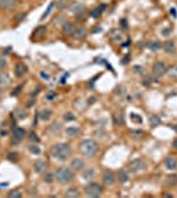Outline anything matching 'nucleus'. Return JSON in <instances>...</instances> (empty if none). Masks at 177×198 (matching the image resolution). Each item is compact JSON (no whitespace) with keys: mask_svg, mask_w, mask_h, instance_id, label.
<instances>
[{"mask_svg":"<svg viewBox=\"0 0 177 198\" xmlns=\"http://www.w3.org/2000/svg\"><path fill=\"white\" fill-rule=\"evenodd\" d=\"M71 152H73L71 147L69 144H66V143H57V144H54L50 149L52 156L56 158V160H60V161L68 160L71 156Z\"/></svg>","mask_w":177,"mask_h":198,"instance_id":"nucleus-1","label":"nucleus"},{"mask_svg":"<svg viewBox=\"0 0 177 198\" xmlns=\"http://www.w3.org/2000/svg\"><path fill=\"white\" fill-rule=\"evenodd\" d=\"M54 180L61 185H69L74 181V172L71 168L61 167L54 172Z\"/></svg>","mask_w":177,"mask_h":198,"instance_id":"nucleus-2","label":"nucleus"},{"mask_svg":"<svg viewBox=\"0 0 177 198\" xmlns=\"http://www.w3.org/2000/svg\"><path fill=\"white\" fill-rule=\"evenodd\" d=\"M98 149H99V144L93 139H85L79 144V151L86 157H93L94 155H97Z\"/></svg>","mask_w":177,"mask_h":198,"instance_id":"nucleus-3","label":"nucleus"},{"mask_svg":"<svg viewBox=\"0 0 177 198\" xmlns=\"http://www.w3.org/2000/svg\"><path fill=\"white\" fill-rule=\"evenodd\" d=\"M102 194H103V186L101 184L90 182L88 185L85 186V196L86 197L97 198V197H101Z\"/></svg>","mask_w":177,"mask_h":198,"instance_id":"nucleus-4","label":"nucleus"},{"mask_svg":"<svg viewBox=\"0 0 177 198\" xmlns=\"http://www.w3.org/2000/svg\"><path fill=\"white\" fill-rule=\"evenodd\" d=\"M128 167H130V170L132 173H140V172H144L147 169V164L143 158H134L132 161H130Z\"/></svg>","mask_w":177,"mask_h":198,"instance_id":"nucleus-5","label":"nucleus"},{"mask_svg":"<svg viewBox=\"0 0 177 198\" xmlns=\"http://www.w3.org/2000/svg\"><path fill=\"white\" fill-rule=\"evenodd\" d=\"M25 135L26 132L23 127H15L13 131H12V143H15V144H19L20 141H23L25 139Z\"/></svg>","mask_w":177,"mask_h":198,"instance_id":"nucleus-6","label":"nucleus"},{"mask_svg":"<svg viewBox=\"0 0 177 198\" xmlns=\"http://www.w3.org/2000/svg\"><path fill=\"white\" fill-rule=\"evenodd\" d=\"M115 174L114 172H111V170H104V172L102 173V182L104 185L107 186H112L115 184Z\"/></svg>","mask_w":177,"mask_h":198,"instance_id":"nucleus-7","label":"nucleus"},{"mask_svg":"<svg viewBox=\"0 0 177 198\" xmlns=\"http://www.w3.org/2000/svg\"><path fill=\"white\" fill-rule=\"evenodd\" d=\"M153 75L155 77H163L165 73H167V65H165V62H161L159 61L153 65Z\"/></svg>","mask_w":177,"mask_h":198,"instance_id":"nucleus-8","label":"nucleus"},{"mask_svg":"<svg viewBox=\"0 0 177 198\" xmlns=\"http://www.w3.org/2000/svg\"><path fill=\"white\" fill-rule=\"evenodd\" d=\"M75 29H77V26L74 25V23H71V21H66V23H64V25H62V35L70 37V36L74 35Z\"/></svg>","mask_w":177,"mask_h":198,"instance_id":"nucleus-9","label":"nucleus"},{"mask_svg":"<svg viewBox=\"0 0 177 198\" xmlns=\"http://www.w3.org/2000/svg\"><path fill=\"white\" fill-rule=\"evenodd\" d=\"M28 73V66H26L24 62H17L15 66V74L17 78H23L25 77V74Z\"/></svg>","mask_w":177,"mask_h":198,"instance_id":"nucleus-10","label":"nucleus"},{"mask_svg":"<svg viewBox=\"0 0 177 198\" xmlns=\"http://www.w3.org/2000/svg\"><path fill=\"white\" fill-rule=\"evenodd\" d=\"M46 167H48V164H46V161L44 160V158H38V160L35 163V165H33V168H35V172L38 173V174L45 172Z\"/></svg>","mask_w":177,"mask_h":198,"instance_id":"nucleus-11","label":"nucleus"},{"mask_svg":"<svg viewBox=\"0 0 177 198\" xmlns=\"http://www.w3.org/2000/svg\"><path fill=\"white\" fill-rule=\"evenodd\" d=\"M70 11L73 12V15H75V16H78V17H81V16L85 13V5H84V4H81V3H74L73 5H71Z\"/></svg>","mask_w":177,"mask_h":198,"instance_id":"nucleus-12","label":"nucleus"},{"mask_svg":"<svg viewBox=\"0 0 177 198\" xmlns=\"http://www.w3.org/2000/svg\"><path fill=\"white\" fill-rule=\"evenodd\" d=\"M17 4V0H0V8L2 9H13Z\"/></svg>","mask_w":177,"mask_h":198,"instance_id":"nucleus-13","label":"nucleus"},{"mask_svg":"<svg viewBox=\"0 0 177 198\" xmlns=\"http://www.w3.org/2000/svg\"><path fill=\"white\" fill-rule=\"evenodd\" d=\"M70 168L73 169V170H82V169L85 168V163H84V160H81V158L75 157V158H73V160H71Z\"/></svg>","mask_w":177,"mask_h":198,"instance_id":"nucleus-14","label":"nucleus"},{"mask_svg":"<svg viewBox=\"0 0 177 198\" xmlns=\"http://www.w3.org/2000/svg\"><path fill=\"white\" fill-rule=\"evenodd\" d=\"M87 35V29L85 28V26H79V28H77L73 37L75 38V40H82V38H85Z\"/></svg>","mask_w":177,"mask_h":198,"instance_id":"nucleus-15","label":"nucleus"},{"mask_svg":"<svg viewBox=\"0 0 177 198\" xmlns=\"http://www.w3.org/2000/svg\"><path fill=\"white\" fill-rule=\"evenodd\" d=\"M163 49L165 50V53H168V54H172V53H175V50H176L175 41H170V40L165 41V42L163 44Z\"/></svg>","mask_w":177,"mask_h":198,"instance_id":"nucleus-16","label":"nucleus"},{"mask_svg":"<svg viewBox=\"0 0 177 198\" xmlns=\"http://www.w3.org/2000/svg\"><path fill=\"white\" fill-rule=\"evenodd\" d=\"M130 180V176H128V172L126 169H120L119 173H118V181L120 184H127Z\"/></svg>","mask_w":177,"mask_h":198,"instance_id":"nucleus-17","label":"nucleus"},{"mask_svg":"<svg viewBox=\"0 0 177 198\" xmlns=\"http://www.w3.org/2000/svg\"><path fill=\"white\" fill-rule=\"evenodd\" d=\"M46 32H48L46 26H44V25L37 26V28L35 29V33H33V37H36V38H42L44 36H46Z\"/></svg>","mask_w":177,"mask_h":198,"instance_id":"nucleus-18","label":"nucleus"},{"mask_svg":"<svg viewBox=\"0 0 177 198\" xmlns=\"http://www.w3.org/2000/svg\"><path fill=\"white\" fill-rule=\"evenodd\" d=\"M165 167H167L168 169L170 170H173L177 168V158L176 157H172V156H169L165 158Z\"/></svg>","mask_w":177,"mask_h":198,"instance_id":"nucleus-19","label":"nucleus"},{"mask_svg":"<svg viewBox=\"0 0 177 198\" xmlns=\"http://www.w3.org/2000/svg\"><path fill=\"white\" fill-rule=\"evenodd\" d=\"M66 132V135L70 136V137H75V136H78L81 134V128L79 127H75V125H73V127H68L65 130Z\"/></svg>","mask_w":177,"mask_h":198,"instance_id":"nucleus-20","label":"nucleus"},{"mask_svg":"<svg viewBox=\"0 0 177 198\" xmlns=\"http://www.w3.org/2000/svg\"><path fill=\"white\" fill-rule=\"evenodd\" d=\"M11 82V78L8 77V74L3 73V71H0V89H3V87H7Z\"/></svg>","mask_w":177,"mask_h":198,"instance_id":"nucleus-21","label":"nucleus"},{"mask_svg":"<svg viewBox=\"0 0 177 198\" xmlns=\"http://www.w3.org/2000/svg\"><path fill=\"white\" fill-rule=\"evenodd\" d=\"M65 197H69V198H78L81 197V193H79V190L77 189V188H70L65 191Z\"/></svg>","mask_w":177,"mask_h":198,"instance_id":"nucleus-22","label":"nucleus"},{"mask_svg":"<svg viewBox=\"0 0 177 198\" xmlns=\"http://www.w3.org/2000/svg\"><path fill=\"white\" fill-rule=\"evenodd\" d=\"M104 9H106V4H101V5H98L95 9H93L90 15L93 16V17H98V16H101L103 13Z\"/></svg>","mask_w":177,"mask_h":198,"instance_id":"nucleus-23","label":"nucleus"},{"mask_svg":"<svg viewBox=\"0 0 177 198\" xmlns=\"http://www.w3.org/2000/svg\"><path fill=\"white\" fill-rule=\"evenodd\" d=\"M13 114H15V116H16V119H17V120H24V119H26V116H28L26 111H25V110H23V108L15 110Z\"/></svg>","mask_w":177,"mask_h":198,"instance_id":"nucleus-24","label":"nucleus"},{"mask_svg":"<svg viewBox=\"0 0 177 198\" xmlns=\"http://www.w3.org/2000/svg\"><path fill=\"white\" fill-rule=\"evenodd\" d=\"M52 110H42V111L40 112V114H38V116H40V119L41 120H45V122H46V120H49V119H50L52 118Z\"/></svg>","mask_w":177,"mask_h":198,"instance_id":"nucleus-25","label":"nucleus"},{"mask_svg":"<svg viewBox=\"0 0 177 198\" xmlns=\"http://www.w3.org/2000/svg\"><path fill=\"white\" fill-rule=\"evenodd\" d=\"M94 176H95V170H94L93 168L86 169L85 172L82 173V177H84V180H93Z\"/></svg>","mask_w":177,"mask_h":198,"instance_id":"nucleus-26","label":"nucleus"},{"mask_svg":"<svg viewBox=\"0 0 177 198\" xmlns=\"http://www.w3.org/2000/svg\"><path fill=\"white\" fill-rule=\"evenodd\" d=\"M110 38H111L112 41H120V40H122V33H120V31L112 29L111 32H110Z\"/></svg>","mask_w":177,"mask_h":198,"instance_id":"nucleus-27","label":"nucleus"},{"mask_svg":"<svg viewBox=\"0 0 177 198\" xmlns=\"http://www.w3.org/2000/svg\"><path fill=\"white\" fill-rule=\"evenodd\" d=\"M149 123H151V125L155 128V127H159V125L161 124V120H160V118L156 116V115H152V116L149 118Z\"/></svg>","mask_w":177,"mask_h":198,"instance_id":"nucleus-28","label":"nucleus"},{"mask_svg":"<svg viewBox=\"0 0 177 198\" xmlns=\"http://www.w3.org/2000/svg\"><path fill=\"white\" fill-rule=\"evenodd\" d=\"M28 149H29V152L32 153V155H40V153H41L40 147H38V145L36 144V143H33V144H31Z\"/></svg>","mask_w":177,"mask_h":198,"instance_id":"nucleus-29","label":"nucleus"},{"mask_svg":"<svg viewBox=\"0 0 177 198\" xmlns=\"http://www.w3.org/2000/svg\"><path fill=\"white\" fill-rule=\"evenodd\" d=\"M161 46L163 45H161V42H160V41H151L148 44V48L151 49V50H159Z\"/></svg>","mask_w":177,"mask_h":198,"instance_id":"nucleus-30","label":"nucleus"},{"mask_svg":"<svg viewBox=\"0 0 177 198\" xmlns=\"http://www.w3.org/2000/svg\"><path fill=\"white\" fill-rule=\"evenodd\" d=\"M8 197H9V198H21V197H23V193H21L19 189L11 190L9 193H8Z\"/></svg>","mask_w":177,"mask_h":198,"instance_id":"nucleus-31","label":"nucleus"},{"mask_svg":"<svg viewBox=\"0 0 177 198\" xmlns=\"http://www.w3.org/2000/svg\"><path fill=\"white\" fill-rule=\"evenodd\" d=\"M177 184V176H168L167 177V185H169V186H173V185H176Z\"/></svg>","mask_w":177,"mask_h":198,"instance_id":"nucleus-32","label":"nucleus"},{"mask_svg":"<svg viewBox=\"0 0 177 198\" xmlns=\"http://www.w3.org/2000/svg\"><path fill=\"white\" fill-rule=\"evenodd\" d=\"M131 136L134 137V139H140V137L144 136V132L143 131H134V132H131Z\"/></svg>","mask_w":177,"mask_h":198,"instance_id":"nucleus-33","label":"nucleus"},{"mask_svg":"<svg viewBox=\"0 0 177 198\" xmlns=\"http://www.w3.org/2000/svg\"><path fill=\"white\" fill-rule=\"evenodd\" d=\"M64 119L66 122H71V120H75V116H74V114H71V112H66L64 115Z\"/></svg>","mask_w":177,"mask_h":198,"instance_id":"nucleus-34","label":"nucleus"},{"mask_svg":"<svg viewBox=\"0 0 177 198\" xmlns=\"http://www.w3.org/2000/svg\"><path fill=\"white\" fill-rule=\"evenodd\" d=\"M8 160L9 161H17L19 160V153H16V152L9 153V155H8Z\"/></svg>","mask_w":177,"mask_h":198,"instance_id":"nucleus-35","label":"nucleus"},{"mask_svg":"<svg viewBox=\"0 0 177 198\" xmlns=\"http://www.w3.org/2000/svg\"><path fill=\"white\" fill-rule=\"evenodd\" d=\"M29 139H31V141H33V143H38V135L36 134L35 131H32L31 134H29Z\"/></svg>","mask_w":177,"mask_h":198,"instance_id":"nucleus-36","label":"nucleus"},{"mask_svg":"<svg viewBox=\"0 0 177 198\" xmlns=\"http://www.w3.org/2000/svg\"><path fill=\"white\" fill-rule=\"evenodd\" d=\"M45 98H46V101H53V99L57 98V94H56L54 91H49L48 94L45 95Z\"/></svg>","mask_w":177,"mask_h":198,"instance_id":"nucleus-37","label":"nucleus"},{"mask_svg":"<svg viewBox=\"0 0 177 198\" xmlns=\"http://www.w3.org/2000/svg\"><path fill=\"white\" fill-rule=\"evenodd\" d=\"M53 5H54V3L52 2L50 4H49V7H48V9L45 11V13H44V15L41 16V20H44V19H45V17H46V16H49V13H50V11H52V8H53Z\"/></svg>","mask_w":177,"mask_h":198,"instance_id":"nucleus-38","label":"nucleus"},{"mask_svg":"<svg viewBox=\"0 0 177 198\" xmlns=\"http://www.w3.org/2000/svg\"><path fill=\"white\" fill-rule=\"evenodd\" d=\"M54 181V174H52V173H48L46 176H45V182H48V184H52Z\"/></svg>","mask_w":177,"mask_h":198,"instance_id":"nucleus-39","label":"nucleus"},{"mask_svg":"<svg viewBox=\"0 0 177 198\" xmlns=\"http://www.w3.org/2000/svg\"><path fill=\"white\" fill-rule=\"evenodd\" d=\"M168 73H169V75L172 77V78H177V66H173V68L170 69Z\"/></svg>","mask_w":177,"mask_h":198,"instance_id":"nucleus-40","label":"nucleus"},{"mask_svg":"<svg viewBox=\"0 0 177 198\" xmlns=\"http://www.w3.org/2000/svg\"><path fill=\"white\" fill-rule=\"evenodd\" d=\"M115 120H117V124H123L124 123V118H123V115H117L115 116Z\"/></svg>","mask_w":177,"mask_h":198,"instance_id":"nucleus-41","label":"nucleus"},{"mask_svg":"<svg viewBox=\"0 0 177 198\" xmlns=\"http://www.w3.org/2000/svg\"><path fill=\"white\" fill-rule=\"evenodd\" d=\"M131 119L135 123H141V118H139V115H136V114H131Z\"/></svg>","mask_w":177,"mask_h":198,"instance_id":"nucleus-42","label":"nucleus"},{"mask_svg":"<svg viewBox=\"0 0 177 198\" xmlns=\"http://www.w3.org/2000/svg\"><path fill=\"white\" fill-rule=\"evenodd\" d=\"M60 4H58V9H64L65 7H68V3H66V0H58Z\"/></svg>","mask_w":177,"mask_h":198,"instance_id":"nucleus-43","label":"nucleus"},{"mask_svg":"<svg viewBox=\"0 0 177 198\" xmlns=\"http://www.w3.org/2000/svg\"><path fill=\"white\" fill-rule=\"evenodd\" d=\"M61 130V124L60 123H54L53 125H52V127H50V131H60Z\"/></svg>","mask_w":177,"mask_h":198,"instance_id":"nucleus-44","label":"nucleus"},{"mask_svg":"<svg viewBox=\"0 0 177 198\" xmlns=\"http://www.w3.org/2000/svg\"><path fill=\"white\" fill-rule=\"evenodd\" d=\"M5 68H7V61L4 58H0V70H3Z\"/></svg>","mask_w":177,"mask_h":198,"instance_id":"nucleus-45","label":"nucleus"},{"mask_svg":"<svg viewBox=\"0 0 177 198\" xmlns=\"http://www.w3.org/2000/svg\"><path fill=\"white\" fill-rule=\"evenodd\" d=\"M161 35H163V36H169V35H170V28L163 29V31H161Z\"/></svg>","mask_w":177,"mask_h":198,"instance_id":"nucleus-46","label":"nucleus"},{"mask_svg":"<svg viewBox=\"0 0 177 198\" xmlns=\"http://www.w3.org/2000/svg\"><path fill=\"white\" fill-rule=\"evenodd\" d=\"M40 77H41V78L42 79H49V75H48V73H45V71H41V73H40Z\"/></svg>","mask_w":177,"mask_h":198,"instance_id":"nucleus-47","label":"nucleus"},{"mask_svg":"<svg viewBox=\"0 0 177 198\" xmlns=\"http://www.w3.org/2000/svg\"><path fill=\"white\" fill-rule=\"evenodd\" d=\"M128 59H130V57H128V56H126L123 59H122V64H123V65H127V62H128Z\"/></svg>","mask_w":177,"mask_h":198,"instance_id":"nucleus-48","label":"nucleus"},{"mask_svg":"<svg viewBox=\"0 0 177 198\" xmlns=\"http://www.w3.org/2000/svg\"><path fill=\"white\" fill-rule=\"evenodd\" d=\"M120 24H122V28H127V23H126V20H120Z\"/></svg>","mask_w":177,"mask_h":198,"instance_id":"nucleus-49","label":"nucleus"},{"mask_svg":"<svg viewBox=\"0 0 177 198\" xmlns=\"http://www.w3.org/2000/svg\"><path fill=\"white\" fill-rule=\"evenodd\" d=\"M170 15H172L173 17H176V9H173V8L170 9Z\"/></svg>","mask_w":177,"mask_h":198,"instance_id":"nucleus-50","label":"nucleus"},{"mask_svg":"<svg viewBox=\"0 0 177 198\" xmlns=\"http://www.w3.org/2000/svg\"><path fill=\"white\" fill-rule=\"evenodd\" d=\"M173 148H177V139L173 140Z\"/></svg>","mask_w":177,"mask_h":198,"instance_id":"nucleus-51","label":"nucleus"},{"mask_svg":"<svg viewBox=\"0 0 177 198\" xmlns=\"http://www.w3.org/2000/svg\"><path fill=\"white\" fill-rule=\"evenodd\" d=\"M0 99H2V92H0Z\"/></svg>","mask_w":177,"mask_h":198,"instance_id":"nucleus-52","label":"nucleus"},{"mask_svg":"<svg viewBox=\"0 0 177 198\" xmlns=\"http://www.w3.org/2000/svg\"><path fill=\"white\" fill-rule=\"evenodd\" d=\"M155 2H157V0H155Z\"/></svg>","mask_w":177,"mask_h":198,"instance_id":"nucleus-53","label":"nucleus"}]
</instances>
